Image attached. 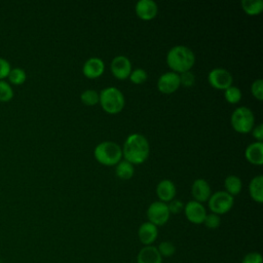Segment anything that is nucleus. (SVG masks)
I'll return each mask as SVG.
<instances>
[{
  "label": "nucleus",
  "instance_id": "72a5a7b5",
  "mask_svg": "<svg viewBox=\"0 0 263 263\" xmlns=\"http://www.w3.org/2000/svg\"><path fill=\"white\" fill-rule=\"evenodd\" d=\"M10 70H11V66L9 62L6 59L0 57V80H3V78L7 77Z\"/></svg>",
  "mask_w": 263,
  "mask_h": 263
},
{
  "label": "nucleus",
  "instance_id": "c9c22d12",
  "mask_svg": "<svg viewBox=\"0 0 263 263\" xmlns=\"http://www.w3.org/2000/svg\"><path fill=\"white\" fill-rule=\"evenodd\" d=\"M0 263H2V262H1V260H0Z\"/></svg>",
  "mask_w": 263,
  "mask_h": 263
},
{
  "label": "nucleus",
  "instance_id": "6e6552de",
  "mask_svg": "<svg viewBox=\"0 0 263 263\" xmlns=\"http://www.w3.org/2000/svg\"><path fill=\"white\" fill-rule=\"evenodd\" d=\"M208 80L212 87L225 90L232 85L233 77L231 73L223 68H214L208 74Z\"/></svg>",
  "mask_w": 263,
  "mask_h": 263
},
{
  "label": "nucleus",
  "instance_id": "c85d7f7f",
  "mask_svg": "<svg viewBox=\"0 0 263 263\" xmlns=\"http://www.w3.org/2000/svg\"><path fill=\"white\" fill-rule=\"evenodd\" d=\"M202 224H204V226L209 229H217L221 224V218L219 215L214 213L206 214Z\"/></svg>",
  "mask_w": 263,
  "mask_h": 263
},
{
  "label": "nucleus",
  "instance_id": "393cba45",
  "mask_svg": "<svg viewBox=\"0 0 263 263\" xmlns=\"http://www.w3.org/2000/svg\"><path fill=\"white\" fill-rule=\"evenodd\" d=\"M80 100L85 106H95L99 103V92L95 89H85L80 95Z\"/></svg>",
  "mask_w": 263,
  "mask_h": 263
},
{
  "label": "nucleus",
  "instance_id": "39448f33",
  "mask_svg": "<svg viewBox=\"0 0 263 263\" xmlns=\"http://www.w3.org/2000/svg\"><path fill=\"white\" fill-rule=\"evenodd\" d=\"M232 128L239 134H249L255 126V116L253 111L246 107H237L230 116Z\"/></svg>",
  "mask_w": 263,
  "mask_h": 263
},
{
  "label": "nucleus",
  "instance_id": "7ed1b4c3",
  "mask_svg": "<svg viewBox=\"0 0 263 263\" xmlns=\"http://www.w3.org/2000/svg\"><path fill=\"white\" fill-rule=\"evenodd\" d=\"M96 160L107 166L116 165L122 158L121 147L112 141H105L98 144L93 150Z\"/></svg>",
  "mask_w": 263,
  "mask_h": 263
},
{
  "label": "nucleus",
  "instance_id": "ddd939ff",
  "mask_svg": "<svg viewBox=\"0 0 263 263\" xmlns=\"http://www.w3.org/2000/svg\"><path fill=\"white\" fill-rule=\"evenodd\" d=\"M135 11L140 20L151 21L156 16L158 7L153 0H140L136 3Z\"/></svg>",
  "mask_w": 263,
  "mask_h": 263
},
{
  "label": "nucleus",
  "instance_id": "1a4fd4ad",
  "mask_svg": "<svg viewBox=\"0 0 263 263\" xmlns=\"http://www.w3.org/2000/svg\"><path fill=\"white\" fill-rule=\"evenodd\" d=\"M110 70L115 78L123 80L128 78L132 72V63L125 55H116L111 61Z\"/></svg>",
  "mask_w": 263,
  "mask_h": 263
},
{
  "label": "nucleus",
  "instance_id": "f8f14e48",
  "mask_svg": "<svg viewBox=\"0 0 263 263\" xmlns=\"http://www.w3.org/2000/svg\"><path fill=\"white\" fill-rule=\"evenodd\" d=\"M105 64L102 59L92 57L87 59L82 66V74L88 79H96L103 75Z\"/></svg>",
  "mask_w": 263,
  "mask_h": 263
},
{
  "label": "nucleus",
  "instance_id": "0eeeda50",
  "mask_svg": "<svg viewBox=\"0 0 263 263\" xmlns=\"http://www.w3.org/2000/svg\"><path fill=\"white\" fill-rule=\"evenodd\" d=\"M170 211L167 204L162 201H154L147 209L148 222L152 223L156 227L164 225L170 219Z\"/></svg>",
  "mask_w": 263,
  "mask_h": 263
},
{
  "label": "nucleus",
  "instance_id": "dca6fc26",
  "mask_svg": "<svg viewBox=\"0 0 263 263\" xmlns=\"http://www.w3.org/2000/svg\"><path fill=\"white\" fill-rule=\"evenodd\" d=\"M176 186L173 181L168 179L161 180L156 186V194L159 198V201L162 202H170L171 200L175 199L176 196Z\"/></svg>",
  "mask_w": 263,
  "mask_h": 263
},
{
  "label": "nucleus",
  "instance_id": "b1692460",
  "mask_svg": "<svg viewBox=\"0 0 263 263\" xmlns=\"http://www.w3.org/2000/svg\"><path fill=\"white\" fill-rule=\"evenodd\" d=\"M241 97H242L241 90L236 86L231 85L224 90V98L226 102L229 104H232V105L237 104L241 100Z\"/></svg>",
  "mask_w": 263,
  "mask_h": 263
},
{
  "label": "nucleus",
  "instance_id": "bb28decb",
  "mask_svg": "<svg viewBox=\"0 0 263 263\" xmlns=\"http://www.w3.org/2000/svg\"><path fill=\"white\" fill-rule=\"evenodd\" d=\"M13 97V89L9 82L0 80V102H8Z\"/></svg>",
  "mask_w": 263,
  "mask_h": 263
},
{
  "label": "nucleus",
  "instance_id": "f704fd0d",
  "mask_svg": "<svg viewBox=\"0 0 263 263\" xmlns=\"http://www.w3.org/2000/svg\"><path fill=\"white\" fill-rule=\"evenodd\" d=\"M252 135L257 140V142H262V140H263V124L259 123L258 125L254 126L252 129Z\"/></svg>",
  "mask_w": 263,
  "mask_h": 263
},
{
  "label": "nucleus",
  "instance_id": "a878e982",
  "mask_svg": "<svg viewBox=\"0 0 263 263\" xmlns=\"http://www.w3.org/2000/svg\"><path fill=\"white\" fill-rule=\"evenodd\" d=\"M157 251L160 254V256L163 258H168L172 257L175 253H176V247L173 242L165 240V241H161L157 247Z\"/></svg>",
  "mask_w": 263,
  "mask_h": 263
},
{
  "label": "nucleus",
  "instance_id": "9b49d317",
  "mask_svg": "<svg viewBox=\"0 0 263 263\" xmlns=\"http://www.w3.org/2000/svg\"><path fill=\"white\" fill-rule=\"evenodd\" d=\"M180 85L179 74L172 71L163 73L157 80V88L161 93L164 95H171L177 91Z\"/></svg>",
  "mask_w": 263,
  "mask_h": 263
},
{
  "label": "nucleus",
  "instance_id": "6ab92c4d",
  "mask_svg": "<svg viewBox=\"0 0 263 263\" xmlns=\"http://www.w3.org/2000/svg\"><path fill=\"white\" fill-rule=\"evenodd\" d=\"M249 193L254 201L258 203L263 201V177L261 175L254 177L250 181Z\"/></svg>",
  "mask_w": 263,
  "mask_h": 263
},
{
  "label": "nucleus",
  "instance_id": "7c9ffc66",
  "mask_svg": "<svg viewBox=\"0 0 263 263\" xmlns=\"http://www.w3.org/2000/svg\"><path fill=\"white\" fill-rule=\"evenodd\" d=\"M180 77V84L185 87H190L195 82V76L191 71H186L179 74Z\"/></svg>",
  "mask_w": 263,
  "mask_h": 263
},
{
  "label": "nucleus",
  "instance_id": "2eb2a0df",
  "mask_svg": "<svg viewBox=\"0 0 263 263\" xmlns=\"http://www.w3.org/2000/svg\"><path fill=\"white\" fill-rule=\"evenodd\" d=\"M158 236V228L150 222H144L138 229V237L144 246H152Z\"/></svg>",
  "mask_w": 263,
  "mask_h": 263
},
{
  "label": "nucleus",
  "instance_id": "aec40b11",
  "mask_svg": "<svg viewBox=\"0 0 263 263\" xmlns=\"http://www.w3.org/2000/svg\"><path fill=\"white\" fill-rule=\"evenodd\" d=\"M224 187L227 193H229L231 196H234L240 193L242 189V183L239 177L235 175H229L224 180Z\"/></svg>",
  "mask_w": 263,
  "mask_h": 263
},
{
  "label": "nucleus",
  "instance_id": "423d86ee",
  "mask_svg": "<svg viewBox=\"0 0 263 263\" xmlns=\"http://www.w3.org/2000/svg\"><path fill=\"white\" fill-rule=\"evenodd\" d=\"M234 203V198L226 191H217L211 194L208 204L212 213L217 215H224L228 213Z\"/></svg>",
  "mask_w": 263,
  "mask_h": 263
},
{
  "label": "nucleus",
  "instance_id": "f257e3e1",
  "mask_svg": "<svg viewBox=\"0 0 263 263\" xmlns=\"http://www.w3.org/2000/svg\"><path fill=\"white\" fill-rule=\"evenodd\" d=\"M122 149V156L124 160L134 164L143 163L149 156L150 146L148 140L141 134L129 135L124 143Z\"/></svg>",
  "mask_w": 263,
  "mask_h": 263
},
{
  "label": "nucleus",
  "instance_id": "412c9836",
  "mask_svg": "<svg viewBox=\"0 0 263 263\" xmlns=\"http://www.w3.org/2000/svg\"><path fill=\"white\" fill-rule=\"evenodd\" d=\"M134 173H135L134 165L124 159L120 160L115 166V175L121 180L130 179L134 176Z\"/></svg>",
  "mask_w": 263,
  "mask_h": 263
},
{
  "label": "nucleus",
  "instance_id": "f3484780",
  "mask_svg": "<svg viewBox=\"0 0 263 263\" xmlns=\"http://www.w3.org/2000/svg\"><path fill=\"white\" fill-rule=\"evenodd\" d=\"M162 257L155 246H144L137 255V263H162Z\"/></svg>",
  "mask_w": 263,
  "mask_h": 263
},
{
  "label": "nucleus",
  "instance_id": "4468645a",
  "mask_svg": "<svg viewBox=\"0 0 263 263\" xmlns=\"http://www.w3.org/2000/svg\"><path fill=\"white\" fill-rule=\"evenodd\" d=\"M191 193L195 201L200 203L208 201L211 196V186L204 179H196L193 181L191 186Z\"/></svg>",
  "mask_w": 263,
  "mask_h": 263
},
{
  "label": "nucleus",
  "instance_id": "4be33fe9",
  "mask_svg": "<svg viewBox=\"0 0 263 263\" xmlns=\"http://www.w3.org/2000/svg\"><path fill=\"white\" fill-rule=\"evenodd\" d=\"M242 10L249 15H257L263 10L262 0H242L241 1Z\"/></svg>",
  "mask_w": 263,
  "mask_h": 263
},
{
  "label": "nucleus",
  "instance_id": "f03ea898",
  "mask_svg": "<svg viewBox=\"0 0 263 263\" xmlns=\"http://www.w3.org/2000/svg\"><path fill=\"white\" fill-rule=\"evenodd\" d=\"M194 63V52L185 45L173 46L166 53V64L172 72L177 74L190 71Z\"/></svg>",
  "mask_w": 263,
  "mask_h": 263
},
{
  "label": "nucleus",
  "instance_id": "473e14b6",
  "mask_svg": "<svg viewBox=\"0 0 263 263\" xmlns=\"http://www.w3.org/2000/svg\"><path fill=\"white\" fill-rule=\"evenodd\" d=\"M167 204L170 214H179L181 211L184 210V203L179 199H173Z\"/></svg>",
  "mask_w": 263,
  "mask_h": 263
},
{
  "label": "nucleus",
  "instance_id": "2f4dec72",
  "mask_svg": "<svg viewBox=\"0 0 263 263\" xmlns=\"http://www.w3.org/2000/svg\"><path fill=\"white\" fill-rule=\"evenodd\" d=\"M241 263H263V257L259 252H250L243 256Z\"/></svg>",
  "mask_w": 263,
  "mask_h": 263
},
{
  "label": "nucleus",
  "instance_id": "5701e85b",
  "mask_svg": "<svg viewBox=\"0 0 263 263\" xmlns=\"http://www.w3.org/2000/svg\"><path fill=\"white\" fill-rule=\"evenodd\" d=\"M7 78H8L10 83L15 84V85H20V84H23L26 81L27 74H26L24 69L15 67V68H11Z\"/></svg>",
  "mask_w": 263,
  "mask_h": 263
},
{
  "label": "nucleus",
  "instance_id": "c756f323",
  "mask_svg": "<svg viewBox=\"0 0 263 263\" xmlns=\"http://www.w3.org/2000/svg\"><path fill=\"white\" fill-rule=\"evenodd\" d=\"M251 93L258 101L263 100V80L262 79L259 78V79H256L255 81H253V83L251 85Z\"/></svg>",
  "mask_w": 263,
  "mask_h": 263
},
{
  "label": "nucleus",
  "instance_id": "20e7f679",
  "mask_svg": "<svg viewBox=\"0 0 263 263\" xmlns=\"http://www.w3.org/2000/svg\"><path fill=\"white\" fill-rule=\"evenodd\" d=\"M99 103L108 114H117L123 109L125 100L121 90L117 87L109 86L100 91Z\"/></svg>",
  "mask_w": 263,
  "mask_h": 263
},
{
  "label": "nucleus",
  "instance_id": "9d476101",
  "mask_svg": "<svg viewBox=\"0 0 263 263\" xmlns=\"http://www.w3.org/2000/svg\"><path fill=\"white\" fill-rule=\"evenodd\" d=\"M184 214L189 222L198 225L203 223L208 213L202 203L195 200H190L184 204Z\"/></svg>",
  "mask_w": 263,
  "mask_h": 263
},
{
  "label": "nucleus",
  "instance_id": "cd10ccee",
  "mask_svg": "<svg viewBox=\"0 0 263 263\" xmlns=\"http://www.w3.org/2000/svg\"><path fill=\"white\" fill-rule=\"evenodd\" d=\"M128 78L134 84H142L147 80L148 74L144 69L137 68L135 70H132Z\"/></svg>",
  "mask_w": 263,
  "mask_h": 263
},
{
  "label": "nucleus",
  "instance_id": "a211bd4d",
  "mask_svg": "<svg viewBox=\"0 0 263 263\" xmlns=\"http://www.w3.org/2000/svg\"><path fill=\"white\" fill-rule=\"evenodd\" d=\"M246 159L255 165L263 164V143L262 142H254L250 144L245 150Z\"/></svg>",
  "mask_w": 263,
  "mask_h": 263
}]
</instances>
